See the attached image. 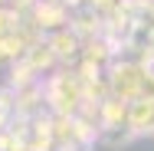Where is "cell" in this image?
<instances>
[{
    "instance_id": "1",
    "label": "cell",
    "mask_w": 154,
    "mask_h": 151,
    "mask_svg": "<svg viewBox=\"0 0 154 151\" xmlns=\"http://www.w3.org/2000/svg\"><path fill=\"white\" fill-rule=\"evenodd\" d=\"M43 92H46V109L53 115H75L85 102L82 76L75 69H66V66H59L56 72H49L43 79Z\"/></svg>"
},
{
    "instance_id": "2",
    "label": "cell",
    "mask_w": 154,
    "mask_h": 151,
    "mask_svg": "<svg viewBox=\"0 0 154 151\" xmlns=\"http://www.w3.org/2000/svg\"><path fill=\"white\" fill-rule=\"evenodd\" d=\"M144 69H148V66H134V62H118V59H115L108 69H105L108 86H112V95L134 102V99H138V86H141Z\"/></svg>"
},
{
    "instance_id": "3",
    "label": "cell",
    "mask_w": 154,
    "mask_h": 151,
    "mask_svg": "<svg viewBox=\"0 0 154 151\" xmlns=\"http://www.w3.org/2000/svg\"><path fill=\"white\" fill-rule=\"evenodd\" d=\"M30 17L39 23V30L46 33H56V30H66L72 23V10L62 3V0H36L30 10Z\"/></svg>"
},
{
    "instance_id": "4",
    "label": "cell",
    "mask_w": 154,
    "mask_h": 151,
    "mask_svg": "<svg viewBox=\"0 0 154 151\" xmlns=\"http://www.w3.org/2000/svg\"><path fill=\"white\" fill-rule=\"evenodd\" d=\"M49 39V46H53V53H56V59H59V66H66V69H72L75 62H79V56H82V39L75 36V33L69 30H56L46 36Z\"/></svg>"
},
{
    "instance_id": "5",
    "label": "cell",
    "mask_w": 154,
    "mask_h": 151,
    "mask_svg": "<svg viewBox=\"0 0 154 151\" xmlns=\"http://www.w3.org/2000/svg\"><path fill=\"white\" fill-rule=\"evenodd\" d=\"M43 112H49V109H46L43 82H33L26 89H17V112H13V115H20V118H36V115H43Z\"/></svg>"
},
{
    "instance_id": "6",
    "label": "cell",
    "mask_w": 154,
    "mask_h": 151,
    "mask_svg": "<svg viewBox=\"0 0 154 151\" xmlns=\"http://www.w3.org/2000/svg\"><path fill=\"white\" fill-rule=\"evenodd\" d=\"M69 30L75 33L82 43H85V39L102 36V30H105V20L95 13L92 7H79V10H72V23H69Z\"/></svg>"
},
{
    "instance_id": "7",
    "label": "cell",
    "mask_w": 154,
    "mask_h": 151,
    "mask_svg": "<svg viewBox=\"0 0 154 151\" xmlns=\"http://www.w3.org/2000/svg\"><path fill=\"white\" fill-rule=\"evenodd\" d=\"M128 125L138 138H154V102L151 99H134L131 102Z\"/></svg>"
},
{
    "instance_id": "8",
    "label": "cell",
    "mask_w": 154,
    "mask_h": 151,
    "mask_svg": "<svg viewBox=\"0 0 154 151\" xmlns=\"http://www.w3.org/2000/svg\"><path fill=\"white\" fill-rule=\"evenodd\" d=\"M20 59H26L33 69L43 76V79H46L49 72H56V69H59V59H56V53H53L49 39H39V43H36V46H30V49H26Z\"/></svg>"
},
{
    "instance_id": "9",
    "label": "cell",
    "mask_w": 154,
    "mask_h": 151,
    "mask_svg": "<svg viewBox=\"0 0 154 151\" xmlns=\"http://www.w3.org/2000/svg\"><path fill=\"white\" fill-rule=\"evenodd\" d=\"M79 59L92 62L98 69H108V66L115 62V49L108 46L105 36H95V39H85V43H82V56H79Z\"/></svg>"
},
{
    "instance_id": "10",
    "label": "cell",
    "mask_w": 154,
    "mask_h": 151,
    "mask_svg": "<svg viewBox=\"0 0 154 151\" xmlns=\"http://www.w3.org/2000/svg\"><path fill=\"white\" fill-rule=\"evenodd\" d=\"M131 141H138V135L131 131L128 121H122V125H102L98 128V145H105V148H128Z\"/></svg>"
},
{
    "instance_id": "11",
    "label": "cell",
    "mask_w": 154,
    "mask_h": 151,
    "mask_svg": "<svg viewBox=\"0 0 154 151\" xmlns=\"http://www.w3.org/2000/svg\"><path fill=\"white\" fill-rule=\"evenodd\" d=\"M128 112H131V102H128V99H118V95H108V99L98 105L102 125H122V121H128ZM102 125H98V128H102Z\"/></svg>"
},
{
    "instance_id": "12",
    "label": "cell",
    "mask_w": 154,
    "mask_h": 151,
    "mask_svg": "<svg viewBox=\"0 0 154 151\" xmlns=\"http://www.w3.org/2000/svg\"><path fill=\"white\" fill-rule=\"evenodd\" d=\"M33 82H43V76H39L26 59H17L13 66H10V79H7V86H13V89H26V86H33Z\"/></svg>"
},
{
    "instance_id": "13",
    "label": "cell",
    "mask_w": 154,
    "mask_h": 151,
    "mask_svg": "<svg viewBox=\"0 0 154 151\" xmlns=\"http://www.w3.org/2000/svg\"><path fill=\"white\" fill-rule=\"evenodd\" d=\"M20 23H23V13H20V10H13V7H0V36L17 33V30H20Z\"/></svg>"
},
{
    "instance_id": "14",
    "label": "cell",
    "mask_w": 154,
    "mask_h": 151,
    "mask_svg": "<svg viewBox=\"0 0 154 151\" xmlns=\"http://www.w3.org/2000/svg\"><path fill=\"white\" fill-rule=\"evenodd\" d=\"M122 3H125V0H85V7H92L102 20H105V17H112V13H115Z\"/></svg>"
},
{
    "instance_id": "15",
    "label": "cell",
    "mask_w": 154,
    "mask_h": 151,
    "mask_svg": "<svg viewBox=\"0 0 154 151\" xmlns=\"http://www.w3.org/2000/svg\"><path fill=\"white\" fill-rule=\"evenodd\" d=\"M0 112H7V115H13L17 112V89L13 86H0Z\"/></svg>"
},
{
    "instance_id": "16",
    "label": "cell",
    "mask_w": 154,
    "mask_h": 151,
    "mask_svg": "<svg viewBox=\"0 0 154 151\" xmlns=\"http://www.w3.org/2000/svg\"><path fill=\"white\" fill-rule=\"evenodd\" d=\"M138 99H151V102H154V66H148V69H144V76H141Z\"/></svg>"
},
{
    "instance_id": "17",
    "label": "cell",
    "mask_w": 154,
    "mask_h": 151,
    "mask_svg": "<svg viewBox=\"0 0 154 151\" xmlns=\"http://www.w3.org/2000/svg\"><path fill=\"white\" fill-rule=\"evenodd\" d=\"M10 118H13V115H7V112H0V128H7V125H10Z\"/></svg>"
},
{
    "instance_id": "18",
    "label": "cell",
    "mask_w": 154,
    "mask_h": 151,
    "mask_svg": "<svg viewBox=\"0 0 154 151\" xmlns=\"http://www.w3.org/2000/svg\"><path fill=\"white\" fill-rule=\"evenodd\" d=\"M10 151H33V148H26L23 141H17V145H13V148H10Z\"/></svg>"
},
{
    "instance_id": "19",
    "label": "cell",
    "mask_w": 154,
    "mask_h": 151,
    "mask_svg": "<svg viewBox=\"0 0 154 151\" xmlns=\"http://www.w3.org/2000/svg\"><path fill=\"white\" fill-rule=\"evenodd\" d=\"M0 7H10V0H0Z\"/></svg>"
}]
</instances>
